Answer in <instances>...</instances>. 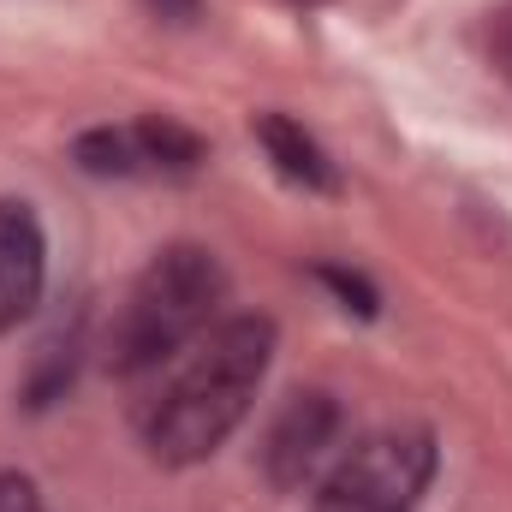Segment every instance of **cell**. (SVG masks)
Instances as JSON below:
<instances>
[{
  "mask_svg": "<svg viewBox=\"0 0 512 512\" xmlns=\"http://www.w3.org/2000/svg\"><path fill=\"white\" fill-rule=\"evenodd\" d=\"M268 364H274V322L268 316H227L203 340H191V358L143 405L149 459L167 471L203 465L245 423Z\"/></svg>",
  "mask_w": 512,
  "mask_h": 512,
  "instance_id": "obj_1",
  "label": "cell"
},
{
  "mask_svg": "<svg viewBox=\"0 0 512 512\" xmlns=\"http://www.w3.org/2000/svg\"><path fill=\"white\" fill-rule=\"evenodd\" d=\"M227 304V268L203 245H167L137 280L108 328V370L114 376H149L173 364L191 340L215 328Z\"/></svg>",
  "mask_w": 512,
  "mask_h": 512,
  "instance_id": "obj_2",
  "label": "cell"
},
{
  "mask_svg": "<svg viewBox=\"0 0 512 512\" xmlns=\"http://www.w3.org/2000/svg\"><path fill=\"white\" fill-rule=\"evenodd\" d=\"M435 459L429 429H376L334 459L310 512H411L435 477Z\"/></svg>",
  "mask_w": 512,
  "mask_h": 512,
  "instance_id": "obj_3",
  "label": "cell"
},
{
  "mask_svg": "<svg viewBox=\"0 0 512 512\" xmlns=\"http://www.w3.org/2000/svg\"><path fill=\"white\" fill-rule=\"evenodd\" d=\"M203 137L179 120H131V126H96L72 143V161L96 179H185L203 167Z\"/></svg>",
  "mask_w": 512,
  "mask_h": 512,
  "instance_id": "obj_4",
  "label": "cell"
},
{
  "mask_svg": "<svg viewBox=\"0 0 512 512\" xmlns=\"http://www.w3.org/2000/svg\"><path fill=\"white\" fill-rule=\"evenodd\" d=\"M340 429H346V417H340L334 393H322V387L292 393L280 405V417L268 423V435H262V471H268V483L274 489H304L328 465Z\"/></svg>",
  "mask_w": 512,
  "mask_h": 512,
  "instance_id": "obj_5",
  "label": "cell"
},
{
  "mask_svg": "<svg viewBox=\"0 0 512 512\" xmlns=\"http://www.w3.org/2000/svg\"><path fill=\"white\" fill-rule=\"evenodd\" d=\"M48 280V239L30 203L0 197V334H12L36 304Z\"/></svg>",
  "mask_w": 512,
  "mask_h": 512,
  "instance_id": "obj_6",
  "label": "cell"
},
{
  "mask_svg": "<svg viewBox=\"0 0 512 512\" xmlns=\"http://www.w3.org/2000/svg\"><path fill=\"white\" fill-rule=\"evenodd\" d=\"M251 131H256V143H262V155L274 161L280 179H292V185H304V191H334V185H340L328 149L298 126V120H286V114H256Z\"/></svg>",
  "mask_w": 512,
  "mask_h": 512,
  "instance_id": "obj_7",
  "label": "cell"
},
{
  "mask_svg": "<svg viewBox=\"0 0 512 512\" xmlns=\"http://www.w3.org/2000/svg\"><path fill=\"white\" fill-rule=\"evenodd\" d=\"M78 352H84V328H78V322H72V328H54V334L30 352V370H24V387H18L30 411L66 399V387L78 382Z\"/></svg>",
  "mask_w": 512,
  "mask_h": 512,
  "instance_id": "obj_8",
  "label": "cell"
},
{
  "mask_svg": "<svg viewBox=\"0 0 512 512\" xmlns=\"http://www.w3.org/2000/svg\"><path fill=\"white\" fill-rule=\"evenodd\" d=\"M316 280H322V286H328V292L340 298V310H352V316H376V304H382V298H376V286H370V280H364L358 268L322 262V268H316Z\"/></svg>",
  "mask_w": 512,
  "mask_h": 512,
  "instance_id": "obj_9",
  "label": "cell"
},
{
  "mask_svg": "<svg viewBox=\"0 0 512 512\" xmlns=\"http://www.w3.org/2000/svg\"><path fill=\"white\" fill-rule=\"evenodd\" d=\"M0 512H42V495L24 471H0Z\"/></svg>",
  "mask_w": 512,
  "mask_h": 512,
  "instance_id": "obj_10",
  "label": "cell"
},
{
  "mask_svg": "<svg viewBox=\"0 0 512 512\" xmlns=\"http://www.w3.org/2000/svg\"><path fill=\"white\" fill-rule=\"evenodd\" d=\"M489 54H495V66L512 78V6L495 12V24H489Z\"/></svg>",
  "mask_w": 512,
  "mask_h": 512,
  "instance_id": "obj_11",
  "label": "cell"
},
{
  "mask_svg": "<svg viewBox=\"0 0 512 512\" xmlns=\"http://www.w3.org/2000/svg\"><path fill=\"white\" fill-rule=\"evenodd\" d=\"M143 12L161 18V24H191L203 12V0H143Z\"/></svg>",
  "mask_w": 512,
  "mask_h": 512,
  "instance_id": "obj_12",
  "label": "cell"
},
{
  "mask_svg": "<svg viewBox=\"0 0 512 512\" xmlns=\"http://www.w3.org/2000/svg\"><path fill=\"white\" fill-rule=\"evenodd\" d=\"M304 6H316V0H304Z\"/></svg>",
  "mask_w": 512,
  "mask_h": 512,
  "instance_id": "obj_13",
  "label": "cell"
}]
</instances>
